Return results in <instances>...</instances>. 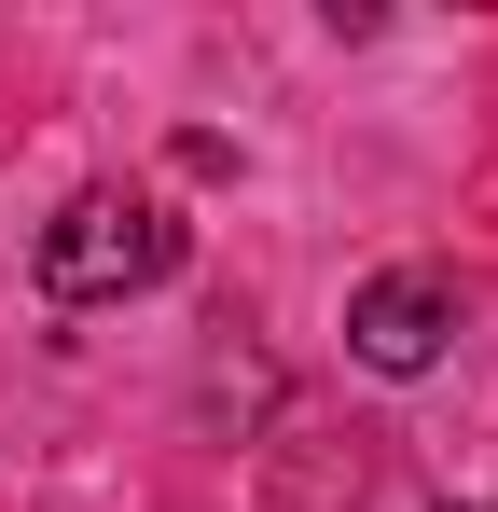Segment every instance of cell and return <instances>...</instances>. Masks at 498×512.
Segmentation results:
<instances>
[{
  "instance_id": "6da1fadb",
  "label": "cell",
  "mask_w": 498,
  "mask_h": 512,
  "mask_svg": "<svg viewBox=\"0 0 498 512\" xmlns=\"http://www.w3.org/2000/svg\"><path fill=\"white\" fill-rule=\"evenodd\" d=\"M153 277H180V208L166 194H70L42 222V291L56 305H125Z\"/></svg>"
},
{
  "instance_id": "7a4b0ae2",
  "label": "cell",
  "mask_w": 498,
  "mask_h": 512,
  "mask_svg": "<svg viewBox=\"0 0 498 512\" xmlns=\"http://www.w3.org/2000/svg\"><path fill=\"white\" fill-rule=\"evenodd\" d=\"M457 333V277H429V263H388V277H360V305H346V346L374 360V374H429Z\"/></svg>"
}]
</instances>
